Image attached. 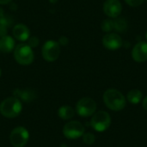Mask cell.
I'll use <instances>...</instances> for the list:
<instances>
[{
    "label": "cell",
    "instance_id": "cell-27",
    "mask_svg": "<svg viewBox=\"0 0 147 147\" xmlns=\"http://www.w3.org/2000/svg\"><path fill=\"white\" fill-rule=\"evenodd\" d=\"M4 16H5L4 15V10H3V9L2 7H0V17H3Z\"/></svg>",
    "mask_w": 147,
    "mask_h": 147
},
{
    "label": "cell",
    "instance_id": "cell-20",
    "mask_svg": "<svg viewBox=\"0 0 147 147\" xmlns=\"http://www.w3.org/2000/svg\"><path fill=\"white\" fill-rule=\"evenodd\" d=\"M27 44L31 47V48H34V47H37L40 44V40L37 36L35 35H33V36H29V38L27 40Z\"/></svg>",
    "mask_w": 147,
    "mask_h": 147
},
{
    "label": "cell",
    "instance_id": "cell-5",
    "mask_svg": "<svg viewBox=\"0 0 147 147\" xmlns=\"http://www.w3.org/2000/svg\"><path fill=\"white\" fill-rule=\"evenodd\" d=\"M110 125L111 117L106 111H98L95 113L90 120V126L96 132H104Z\"/></svg>",
    "mask_w": 147,
    "mask_h": 147
},
{
    "label": "cell",
    "instance_id": "cell-15",
    "mask_svg": "<svg viewBox=\"0 0 147 147\" xmlns=\"http://www.w3.org/2000/svg\"><path fill=\"white\" fill-rule=\"evenodd\" d=\"M58 115H59L60 119L67 121V120L71 119L75 115V110L71 106L64 105L59 109Z\"/></svg>",
    "mask_w": 147,
    "mask_h": 147
},
{
    "label": "cell",
    "instance_id": "cell-19",
    "mask_svg": "<svg viewBox=\"0 0 147 147\" xmlns=\"http://www.w3.org/2000/svg\"><path fill=\"white\" fill-rule=\"evenodd\" d=\"M82 138H83L84 143H85L87 145H92L96 141V136L91 133H86V134L84 133V135L82 136Z\"/></svg>",
    "mask_w": 147,
    "mask_h": 147
},
{
    "label": "cell",
    "instance_id": "cell-9",
    "mask_svg": "<svg viewBox=\"0 0 147 147\" xmlns=\"http://www.w3.org/2000/svg\"><path fill=\"white\" fill-rule=\"evenodd\" d=\"M121 10L122 6L119 0H106L103 4V11L110 18H117Z\"/></svg>",
    "mask_w": 147,
    "mask_h": 147
},
{
    "label": "cell",
    "instance_id": "cell-11",
    "mask_svg": "<svg viewBox=\"0 0 147 147\" xmlns=\"http://www.w3.org/2000/svg\"><path fill=\"white\" fill-rule=\"evenodd\" d=\"M132 57L138 63L146 62L147 60V42H138L132 50Z\"/></svg>",
    "mask_w": 147,
    "mask_h": 147
},
{
    "label": "cell",
    "instance_id": "cell-1",
    "mask_svg": "<svg viewBox=\"0 0 147 147\" xmlns=\"http://www.w3.org/2000/svg\"><path fill=\"white\" fill-rule=\"evenodd\" d=\"M103 102L109 109L120 111L126 107L127 99L121 91L115 89H109L103 94Z\"/></svg>",
    "mask_w": 147,
    "mask_h": 147
},
{
    "label": "cell",
    "instance_id": "cell-7",
    "mask_svg": "<svg viewBox=\"0 0 147 147\" xmlns=\"http://www.w3.org/2000/svg\"><path fill=\"white\" fill-rule=\"evenodd\" d=\"M29 140V133L23 127H16L9 135V141L14 147H24Z\"/></svg>",
    "mask_w": 147,
    "mask_h": 147
},
{
    "label": "cell",
    "instance_id": "cell-10",
    "mask_svg": "<svg viewBox=\"0 0 147 147\" xmlns=\"http://www.w3.org/2000/svg\"><path fill=\"white\" fill-rule=\"evenodd\" d=\"M102 44L109 50H117L122 46V39L117 34L109 33L103 36Z\"/></svg>",
    "mask_w": 147,
    "mask_h": 147
},
{
    "label": "cell",
    "instance_id": "cell-28",
    "mask_svg": "<svg viewBox=\"0 0 147 147\" xmlns=\"http://www.w3.org/2000/svg\"><path fill=\"white\" fill-rule=\"evenodd\" d=\"M48 1H49V3H53H53H58V1H59V0H48Z\"/></svg>",
    "mask_w": 147,
    "mask_h": 147
},
{
    "label": "cell",
    "instance_id": "cell-18",
    "mask_svg": "<svg viewBox=\"0 0 147 147\" xmlns=\"http://www.w3.org/2000/svg\"><path fill=\"white\" fill-rule=\"evenodd\" d=\"M101 27H102V29L103 32H106V33H109L110 31H112L114 28H115V23H114V21L111 20V19H106V20H103V22H102L101 24Z\"/></svg>",
    "mask_w": 147,
    "mask_h": 147
},
{
    "label": "cell",
    "instance_id": "cell-8",
    "mask_svg": "<svg viewBox=\"0 0 147 147\" xmlns=\"http://www.w3.org/2000/svg\"><path fill=\"white\" fill-rule=\"evenodd\" d=\"M84 134V125L77 121L67 122L63 127V134L68 140H76L82 137Z\"/></svg>",
    "mask_w": 147,
    "mask_h": 147
},
{
    "label": "cell",
    "instance_id": "cell-30",
    "mask_svg": "<svg viewBox=\"0 0 147 147\" xmlns=\"http://www.w3.org/2000/svg\"><path fill=\"white\" fill-rule=\"evenodd\" d=\"M146 40H147V32H146Z\"/></svg>",
    "mask_w": 147,
    "mask_h": 147
},
{
    "label": "cell",
    "instance_id": "cell-4",
    "mask_svg": "<svg viewBox=\"0 0 147 147\" xmlns=\"http://www.w3.org/2000/svg\"><path fill=\"white\" fill-rule=\"evenodd\" d=\"M60 45L57 40H47L41 48L42 57L47 62H53L57 60L60 55Z\"/></svg>",
    "mask_w": 147,
    "mask_h": 147
},
{
    "label": "cell",
    "instance_id": "cell-14",
    "mask_svg": "<svg viewBox=\"0 0 147 147\" xmlns=\"http://www.w3.org/2000/svg\"><path fill=\"white\" fill-rule=\"evenodd\" d=\"M16 47V42L13 36L5 35L0 38V53H8L14 51Z\"/></svg>",
    "mask_w": 147,
    "mask_h": 147
},
{
    "label": "cell",
    "instance_id": "cell-21",
    "mask_svg": "<svg viewBox=\"0 0 147 147\" xmlns=\"http://www.w3.org/2000/svg\"><path fill=\"white\" fill-rule=\"evenodd\" d=\"M11 19L8 16H3V17H0V25H3V26H6V27H9L11 25Z\"/></svg>",
    "mask_w": 147,
    "mask_h": 147
},
{
    "label": "cell",
    "instance_id": "cell-13",
    "mask_svg": "<svg viewBox=\"0 0 147 147\" xmlns=\"http://www.w3.org/2000/svg\"><path fill=\"white\" fill-rule=\"evenodd\" d=\"M12 35L19 41H26L30 36V30L25 24L18 23L12 28Z\"/></svg>",
    "mask_w": 147,
    "mask_h": 147
},
{
    "label": "cell",
    "instance_id": "cell-25",
    "mask_svg": "<svg viewBox=\"0 0 147 147\" xmlns=\"http://www.w3.org/2000/svg\"><path fill=\"white\" fill-rule=\"evenodd\" d=\"M12 0H0V5H6L9 4Z\"/></svg>",
    "mask_w": 147,
    "mask_h": 147
},
{
    "label": "cell",
    "instance_id": "cell-23",
    "mask_svg": "<svg viewBox=\"0 0 147 147\" xmlns=\"http://www.w3.org/2000/svg\"><path fill=\"white\" fill-rule=\"evenodd\" d=\"M58 42H59V44L60 45V47L61 46H66L68 43H69V39L66 37V36H60L59 37V40H57Z\"/></svg>",
    "mask_w": 147,
    "mask_h": 147
},
{
    "label": "cell",
    "instance_id": "cell-24",
    "mask_svg": "<svg viewBox=\"0 0 147 147\" xmlns=\"http://www.w3.org/2000/svg\"><path fill=\"white\" fill-rule=\"evenodd\" d=\"M8 34V27L0 25V38Z\"/></svg>",
    "mask_w": 147,
    "mask_h": 147
},
{
    "label": "cell",
    "instance_id": "cell-17",
    "mask_svg": "<svg viewBox=\"0 0 147 147\" xmlns=\"http://www.w3.org/2000/svg\"><path fill=\"white\" fill-rule=\"evenodd\" d=\"M114 23H115V28L114 29H115L118 32H124L127 28V21L122 17L118 18L115 21H114Z\"/></svg>",
    "mask_w": 147,
    "mask_h": 147
},
{
    "label": "cell",
    "instance_id": "cell-3",
    "mask_svg": "<svg viewBox=\"0 0 147 147\" xmlns=\"http://www.w3.org/2000/svg\"><path fill=\"white\" fill-rule=\"evenodd\" d=\"M14 59L22 65H29L34 59V53L27 43H20L14 49Z\"/></svg>",
    "mask_w": 147,
    "mask_h": 147
},
{
    "label": "cell",
    "instance_id": "cell-16",
    "mask_svg": "<svg viewBox=\"0 0 147 147\" xmlns=\"http://www.w3.org/2000/svg\"><path fill=\"white\" fill-rule=\"evenodd\" d=\"M142 92L140 90H132L127 93V101L132 104H138L142 99Z\"/></svg>",
    "mask_w": 147,
    "mask_h": 147
},
{
    "label": "cell",
    "instance_id": "cell-6",
    "mask_svg": "<svg viewBox=\"0 0 147 147\" xmlns=\"http://www.w3.org/2000/svg\"><path fill=\"white\" fill-rule=\"evenodd\" d=\"M96 102L92 98L84 97L77 102L76 112L82 117H89L96 113Z\"/></svg>",
    "mask_w": 147,
    "mask_h": 147
},
{
    "label": "cell",
    "instance_id": "cell-2",
    "mask_svg": "<svg viewBox=\"0 0 147 147\" xmlns=\"http://www.w3.org/2000/svg\"><path fill=\"white\" fill-rule=\"evenodd\" d=\"M22 109V102L15 96L5 98L0 103V114L6 118H15L18 116Z\"/></svg>",
    "mask_w": 147,
    "mask_h": 147
},
{
    "label": "cell",
    "instance_id": "cell-22",
    "mask_svg": "<svg viewBox=\"0 0 147 147\" xmlns=\"http://www.w3.org/2000/svg\"><path fill=\"white\" fill-rule=\"evenodd\" d=\"M125 2L131 7H137L142 4L144 0H125Z\"/></svg>",
    "mask_w": 147,
    "mask_h": 147
},
{
    "label": "cell",
    "instance_id": "cell-12",
    "mask_svg": "<svg viewBox=\"0 0 147 147\" xmlns=\"http://www.w3.org/2000/svg\"><path fill=\"white\" fill-rule=\"evenodd\" d=\"M13 96L16 97L21 102H31L36 99L37 94L31 89H15L13 90Z\"/></svg>",
    "mask_w": 147,
    "mask_h": 147
},
{
    "label": "cell",
    "instance_id": "cell-26",
    "mask_svg": "<svg viewBox=\"0 0 147 147\" xmlns=\"http://www.w3.org/2000/svg\"><path fill=\"white\" fill-rule=\"evenodd\" d=\"M142 105H143V108L146 109L147 111V96L145 97V99L143 100V102H142Z\"/></svg>",
    "mask_w": 147,
    "mask_h": 147
},
{
    "label": "cell",
    "instance_id": "cell-29",
    "mask_svg": "<svg viewBox=\"0 0 147 147\" xmlns=\"http://www.w3.org/2000/svg\"><path fill=\"white\" fill-rule=\"evenodd\" d=\"M1 74H2V71H1V69H0V77H1Z\"/></svg>",
    "mask_w": 147,
    "mask_h": 147
}]
</instances>
